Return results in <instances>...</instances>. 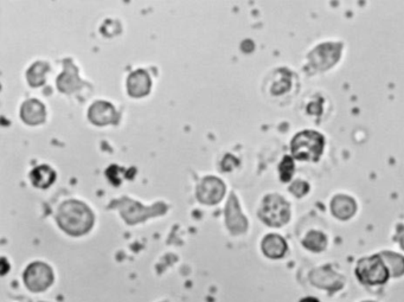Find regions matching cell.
I'll use <instances>...</instances> for the list:
<instances>
[{
	"label": "cell",
	"instance_id": "6da1fadb",
	"mask_svg": "<svg viewBox=\"0 0 404 302\" xmlns=\"http://www.w3.org/2000/svg\"><path fill=\"white\" fill-rule=\"evenodd\" d=\"M56 219L60 229L72 236L87 234L94 224L92 210L77 200H68L62 204Z\"/></svg>",
	"mask_w": 404,
	"mask_h": 302
},
{
	"label": "cell",
	"instance_id": "9c48e42d",
	"mask_svg": "<svg viewBox=\"0 0 404 302\" xmlns=\"http://www.w3.org/2000/svg\"><path fill=\"white\" fill-rule=\"evenodd\" d=\"M151 79L145 70H136L129 75L127 81V89L129 95L133 97H143L147 95L151 90Z\"/></svg>",
	"mask_w": 404,
	"mask_h": 302
},
{
	"label": "cell",
	"instance_id": "603a6c76",
	"mask_svg": "<svg viewBox=\"0 0 404 302\" xmlns=\"http://www.w3.org/2000/svg\"><path fill=\"white\" fill-rule=\"evenodd\" d=\"M289 190H291L293 195L296 196V197H302V196L307 193L308 190H309V186H308L307 183L301 182V180H298L296 183L292 184V186H291Z\"/></svg>",
	"mask_w": 404,
	"mask_h": 302
},
{
	"label": "cell",
	"instance_id": "2e32d148",
	"mask_svg": "<svg viewBox=\"0 0 404 302\" xmlns=\"http://www.w3.org/2000/svg\"><path fill=\"white\" fill-rule=\"evenodd\" d=\"M124 203V210H122V215H124V218L129 221V217H132V222L136 223L138 221H140L141 218H145L150 215L151 212V209L148 207H141L140 204H138V207H136V202H132L131 199H124L121 200Z\"/></svg>",
	"mask_w": 404,
	"mask_h": 302
},
{
	"label": "cell",
	"instance_id": "8992f818",
	"mask_svg": "<svg viewBox=\"0 0 404 302\" xmlns=\"http://www.w3.org/2000/svg\"><path fill=\"white\" fill-rule=\"evenodd\" d=\"M225 193V185L220 179L216 177H205L198 185L197 198L202 203L213 205L220 203Z\"/></svg>",
	"mask_w": 404,
	"mask_h": 302
},
{
	"label": "cell",
	"instance_id": "ba28073f",
	"mask_svg": "<svg viewBox=\"0 0 404 302\" xmlns=\"http://www.w3.org/2000/svg\"><path fill=\"white\" fill-rule=\"evenodd\" d=\"M88 116L92 124L99 125V126L116 124L119 120L115 108L104 101H97L92 104V107L89 108Z\"/></svg>",
	"mask_w": 404,
	"mask_h": 302
},
{
	"label": "cell",
	"instance_id": "5bb4252c",
	"mask_svg": "<svg viewBox=\"0 0 404 302\" xmlns=\"http://www.w3.org/2000/svg\"><path fill=\"white\" fill-rule=\"evenodd\" d=\"M332 211L334 216L340 219H348L355 215L357 204L351 197L337 196L332 200Z\"/></svg>",
	"mask_w": 404,
	"mask_h": 302
},
{
	"label": "cell",
	"instance_id": "e0dca14e",
	"mask_svg": "<svg viewBox=\"0 0 404 302\" xmlns=\"http://www.w3.org/2000/svg\"><path fill=\"white\" fill-rule=\"evenodd\" d=\"M50 70L49 64L45 62H37L31 68L29 69L28 81L33 87H40L45 82V77Z\"/></svg>",
	"mask_w": 404,
	"mask_h": 302
},
{
	"label": "cell",
	"instance_id": "277c9868",
	"mask_svg": "<svg viewBox=\"0 0 404 302\" xmlns=\"http://www.w3.org/2000/svg\"><path fill=\"white\" fill-rule=\"evenodd\" d=\"M356 274L360 281L366 285H380L388 280V268L382 256H372L362 260L357 266Z\"/></svg>",
	"mask_w": 404,
	"mask_h": 302
},
{
	"label": "cell",
	"instance_id": "7402d4cb",
	"mask_svg": "<svg viewBox=\"0 0 404 302\" xmlns=\"http://www.w3.org/2000/svg\"><path fill=\"white\" fill-rule=\"evenodd\" d=\"M291 84V79L289 75H282L280 77V81H276L273 86L272 92L274 95H280L282 93L286 92L289 88Z\"/></svg>",
	"mask_w": 404,
	"mask_h": 302
},
{
	"label": "cell",
	"instance_id": "30bf717a",
	"mask_svg": "<svg viewBox=\"0 0 404 302\" xmlns=\"http://www.w3.org/2000/svg\"><path fill=\"white\" fill-rule=\"evenodd\" d=\"M227 224L234 234H240L247 229L248 223L241 214L239 202L235 198V195L230 196L228 204H227Z\"/></svg>",
	"mask_w": 404,
	"mask_h": 302
},
{
	"label": "cell",
	"instance_id": "4fadbf2b",
	"mask_svg": "<svg viewBox=\"0 0 404 302\" xmlns=\"http://www.w3.org/2000/svg\"><path fill=\"white\" fill-rule=\"evenodd\" d=\"M262 251L270 259H280L287 251V244L279 235H268L262 241Z\"/></svg>",
	"mask_w": 404,
	"mask_h": 302
},
{
	"label": "cell",
	"instance_id": "ac0fdd59",
	"mask_svg": "<svg viewBox=\"0 0 404 302\" xmlns=\"http://www.w3.org/2000/svg\"><path fill=\"white\" fill-rule=\"evenodd\" d=\"M382 259L385 261L387 268L390 269L394 276H400L404 273V259L402 256L392 253H385L380 255Z\"/></svg>",
	"mask_w": 404,
	"mask_h": 302
},
{
	"label": "cell",
	"instance_id": "d4e9b609",
	"mask_svg": "<svg viewBox=\"0 0 404 302\" xmlns=\"http://www.w3.org/2000/svg\"><path fill=\"white\" fill-rule=\"evenodd\" d=\"M397 239L400 241L401 246L404 249V227L398 228V232H397Z\"/></svg>",
	"mask_w": 404,
	"mask_h": 302
},
{
	"label": "cell",
	"instance_id": "8fae6325",
	"mask_svg": "<svg viewBox=\"0 0 404 302\" xmlns=\"http://www.w3.org/2000/svg\"><path fill=\"white\" fill-rule=\"evenodd\" d=\"M20 116L28 125H40L45 122V108L43 104L38 100H29L26 101L20 109Z\"/></svg>",
	"mask_w": 404,
	"mask_h": 302
},
{
	"label": "cell",
	"instance_id": "3957f363",
	"mask_svg": "<svg viewBox=\"0 0 404 302\" xmlns=\"http://www.w3.org/2000/svg\"><path fill=\"white\" fill-rule=\"evenodd\" d=\"M289 204L282 197L269 195L264 199L260 209V218L270 227H281L289 222Z\"/></svg>",
	"mask_w": 404,
	"mask_h": 302
},
{
	"label": "cell",
	"instance_id": "5b68a950",
	"mask_svg": "<svg viewBox=\"0 0 404 302\" xmlns=\"http://www.w3.org/2000/svg\"><path fill=\"white\" fill-rule=\"evenodd\" d=\"M25 286L33 293H42L54 283L51 268L43 262H33L24 273Z\"/></svg>",
	"mask_w": 404,
	"mask_h": 302
},
{
	"label": "cell",
	"instance_id": "cb8c5ba5",
	"mask_svg": "<svg viewBox=\"0 0 404 302\" xmlns=\"http://www.w3.org/2000/svg\"><path fill=\"white\" fill-rule=\"evenodd\" d=\"M237 165H239V161L235 157L227 155L222 163V168H223V171H232V168L236 167Z\"/></svg>",
	"mask_w": 404,
	"mask_h": 302
},
{
	"label": "cell",
	"instance_id": "7c38bea8",
	"mask_svg": "<svg viewBox=\"0 0 404 302\" xmlns=\"http://www.w3.org/2000/svg\"><path fill=\"white\" fill-rule=\"evenodd\" d=\"M65 72L57 79V87L60 92L74 93L79 89L82 82L77 75V68L72 63V61H65Z\"/></svg>",
	"mask_w": 404,
	"mask_h": 302
},
{
	"label": "cell",
	"instance_id": "d6986e66",
	"mask_svg": "<svg viewBox=\"0 0 404 302\" xmlns=\"http://www.w3.org/2000/svg\"><path fill=\"white\" fill-rule=\"evenodd\" d=\"M312 278H318L316 280H312L316 286L324 287L325 283H330L333 288H337L338 283L341 285V283H338V276L333 271H330L328 268H321L319 271H314Z\"/></svg>",
	"mask_w": 404,
	"mask_h": 302
},
{
	"label": "cell",
	"instance_id": "484cf974",
	"mask_svg": "<svg viewBox=\"0 0 404 302\" xmlns=\"http://www.w3.org/2000/svg\"><path fill=\"white\" fill-rule=\"evenodd\" d=\"M300 302H319V300L316 298H305Z\"/></svg>",
	"mask_w": 404,
	"mask_h": 302
},
{
	"label": "cell",
	"instance_id": "ffe728a7",
	"mask_svg": "<svg viewBox=\"0 0 404 302\" xmlns=\"http://www.w3.org/2000/svg\"><path fill=\"white\" fill-rule=\"evenodd\" d=\"M305 247L308 248L309 251H324L326 244H328V239L324 235L318 231H311L307 235V237L304 241Z\"/></svg>",
	"mask_w": 404,
	"mask_h": 302
},
{
	"label": "cell",
	"instance_id": "52a82bcc",
	"mask_svg": "<svg viewBox=\"0 0 404 302\" xmlns=\"http://www.w3.org/2000/svg\"><path fill=\"white\" fill-rule=\"evenodd\" d=\"M341 45L340 44H323L309 54V61L313 67L321 70L331 68L339 60Z\"/></svg>",
	"mask_w": 404,
	"mask_h": 302
},
{
	"label": "cell",
	"instance_id": "9a60e30c",
	"mask_svg": "<svg viewBox=\"0 0 404 302\" xmlns=\"http://www.w3.org/2000/svg\"><path fill=\"white\" fill-rule=\"evenodd\" d=\"M30 179L35 186L40 187V189H47L55 182L56 173L51 167L40 165V166L33 168V171L30 175Z\"/></svg>",
	"mask_w": 404,
	"mask_h": 302
},
{
	"label": "cell",
	"instance_id": "7a4b0ae2",
	"mask_svg": "<svg viewBox=\"0 0 404 302\" xmlns=\"http://www.w3.org/2000/svg\"><path fill=\"white\" fill-rule=\"evenodd\" d=\"M324 138L314 131L299 133L292 141V153L299 160L316 161L324 150Z\"/></svg>",
	"mask_w": 404,
	"mask_h": 302
},
{
	"label": "cell",
	"instance_id": "44dd1931",
	"mask_svg": "<svg viewBox=\"0 0 404 302\" xmlns=\"http://www.w3.org/2000/svg\"><path fill=\"white\" fill-rule=\"evenodd\" d=\"M280 177L282 182H289L292 178L293 172H294V163L291 157H284L282 163L280 164Z\"/></svg>",
	"mask_w": 404,
	"mask_h": 302
}]
</instances>
